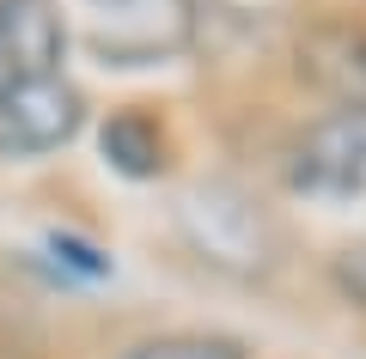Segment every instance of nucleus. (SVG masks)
I'll return each mask as SVG.
<instances>
[{
    "label": "nucleus",
    "mask_w": 366,
    "mask_h": 359,
    "mask_svg": "<svg viewBox=\"0 0 366 359\" xmlns=\"http://www.w3.org/2000/svg\"><path fill=\"white\" fill-rule=\"evenodd\" d=\"M74 31L104 67H153L189 49L196 0H74Z\"/></svg>",
    "instance_id": "f257e3e1"
},
{
    "label": "nucleus",
    "mask_w": 366,
    "mask_h": 359,
    "mask_svg": "<svg viewBox=\"0 0 366 359\" xmlns=\"http://www.w3.org/2000/svg\"><path fill=\"white\" fill-rule=\"evenodd\" d=\"M86 91L67 74H37L0 91V165H37L86 128Z\"/></svg>",
    "instance_id": "f03ea898"
},
{
    "label": "nucleus",
    "mask_w": 366,
    "mask_h": 359,
    "mask_svg": "<svg viewBox=\"0 0 366 359\" xmlns=\"http://www.w3.org/2000/svg\"><path fill=\"white\" fill-rule=\"evenodd\" d=\"M287 177L300 195L317 201H348L366 195V110H330L293 141Z\"/></svg>",
    "instance_id": "7ed1b4c3"
},
{
    "label": "nucleus",
    "mask_w": 366,
    "mask_h": 359,
    "mask_svg": "<svg viewBox=\"0 0 366 359\" xmlns=\"http://www.w3.org/2000/svg\"><path fill=\"white\" fill-rule=\"evenodd\" d=\"M183 231L189 244L202 250V262H220V268H262L274 250L269 219L244 201L238 189H220V183H202L196 195H183Z\"/></svg>",
    "instance_id": "20e7f679"
},
{
    "label": "nucleus",
    "mask_w": 366,
    "mask_h": 359,
    "mask_svg": "<svg viewBox=\"0 0 366 359\" xmlns=\"http://www.w3.org/2000/svg\"><path fill=\"white\" fill-rule=\"evenodd\" d=\"M293 74L312 91H324L336 110H366V25L312 19L293 37Z\"/></svg>",
    "instance_id": "39448f33"
},
{
    "label": "nucleus",
    "mask_w": 366,
    "mask_h": 359,
    "mask_svg": "<svg viewBox=\"0 0 366 359\" xmlns=\"http://www.w3.org/2000/svg\"><path fill=\"white\" fill-rule=\"evenodd\" d=\"M67 13L49 0H25V6H0V91L37 74H61L67 55Z\"/></svg>",
    "instance_id": "423d86ee"
},
{
    "label": "nucleus",
    "mask_w": 366,
    "mask_h": 359,
    "mask_svg": "<svg viewBox=\"0 0 366 359\" xmlns=\"http://www.w3.org/2000/svg\"><path fill=\"white\" fill-rule=\"evenodd\" d=\"M98 153H104V165L117 171V177H129V183H153V177H165V165H171V141H165V128H159L147 110H110L104 122H98Z\"/></svg>",
    "instance_id": "0eeeda50"
},
{
    "label": "nucleus",
    "mask_w": 366,
    "mask_h": 359,
    "mask_svg": "<svg viewBox=\"0 0 366 359\" xmlns=\"http://www.w3.org/2000/svg\"><path fill=\"white\" fill-rule=\"evenodd\" d=\"M117 359H250V347L238 335H214V329H171L122 347Z\"/></svg>",
    "instance_id": "6e6552de"
},
{
    "label": "nucleus",
    "mask_w": 366,
    "mask_h": 359,
    "mask_svg": "<svg viewBox=\"0 0 366 359\" xmlns=\"http://www.w3.org/2000/svg\"><path fill=\"white\" fill-rule=\"evenodd\" d=\"M330 280H336V293H342V298L366 305V238H360V244H348L336 262H330Z\"/></svg>",
    "instance_id": "1a4fd4ad"
},
{
    "label": "nucleus",
    "mask_w": 366,
    "mask_h": 359,
    "mask_svg": "<svg viewBox=\"0 0 366 359\" xmlns=\"http://www.w3.org/2000/svg\"><path fill=\"white\" fill-rule=\"evenodd\" d=\"M0 6H25V0H0Z\"/></svg>",
    "instance_id": "9d476101"
}]
</instances>
